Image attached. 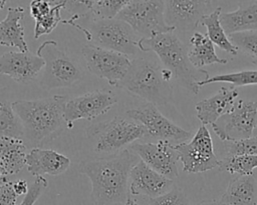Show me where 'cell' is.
I'll return each mask as SVG.
<instances>
[{
    "mask_svg": "<svg viewBox=\"0 0 257 205\" xmlns=\"http://www.w3.org/2000/svg\"><path fill=\"white\" fill-rule=\"evenodd\" d=\"M13 188L18 196L25 195L29 189L28 183L25 180H18L16 182H13Z\"/></svg>",
    "mask_w": 257,
    "mask_h": 205,
    "instance_id": "8d00e7d4",
    "label": "cell"
},
{
    "mask_svg": "<svg viewBox=\"0 0 257 205\" xmlns=\"http://www.w3.org/2000/svg\"><path fill=\"white\" fill-rule=\"evenodd\" d=\"M124 205H139V204H138V202H137L134 198H132L131 196H128V198L126 199Z\"/></svg>",
    "mask_w": 257,
    "mask_h": 205,
    "instance_id": "f35d334b",
    "label": "cell"
},
{
    "mask_svg": "<svg viewBox=\"0 0 257 205\" xmlns=\"http://www.w3.org/2000/svg\"><path fill=\"white\" fill-rule=\"evenodd\" d=\"M172 72L159 64L146 59L137 58L131 63L125 76L116 87L153 103L156 106L166 105L173 96Z\"/></svg>",
    "mask_w": 257,
    "mask_h": 205,
    "instance_id": "277c9868",
    "label": "cell"
},
{
    "mask_svg": "<svg viewBox=\"0 0 257 205\" xmlns=\"http://www.w3.org/2000/svg\"><path fill=\"white\" fill-rule=\"evenodd\" d=\"M44 60V71L40 85L49 90L54 88L71 87L78 83L82 77V71L77 63L58 49L53 40L43 42L36 52Z\"/></svg>",
    "mask_w": 257,
    "mask_h": 205,
    "instance_id": "52a82bcc",
    "label": "cell"
},
{
    "mask_svg": "<svg viewBox=\"0 0 257 205\" xmlns=\"http://www.w3.org/2000/svg\"><path fill=\"white\" fill-rule=\"evenodd\" d=\"M3 137L23 140V128L12 103L0 92V138Z\"/></svg>",
    "mask_w": 257,
    "mask_h": 205,
    "instance_id": "4316f807",
    "label": "cell"
},
{
    "mask_svg": "<svg viewBox=\"0 0 257 205\" xmlns=\"http://www.w3.org/2000/svg\"><path fill=\"white\" fill-rule=\"evenodd\" d=\"M188 57L191 63L198 69L206 65L226 64L227 60L217 55L214 43L207 35L195 32L189 41Z\"/></svg>",
    "mask_w": 257,
    "mask_h": 205,
    "instance_id": "d4e9b609",
    "label": "cell"
},
{
    "mask_svg": "<svg viewBox=\"0 0 257 205\" xmlns=\"http://www.w3.org/2000/svg\"><path fill=\"white\" fill-rule=\"evenodd\" d=\"M212 128L221 141H238L252 137L257 128V102L238 100Z\"/></svg>",
    "mask_w": 257,
    "mask_h": 205,
    "instance_id": "9c48e42d",
    "label": "cell"
},
{
    "mask_svg": "<svg viewBox=\"0 0 257 205\" xmlns=\"http://www.w3.org/2000/svg\"><path fill=\"white\" fill-rule=\"evenodd\" d=\"M221 200L228 205H257V178L253 174L232 178Z\"/></svg>",
    "mask_w": 257,
    "mask_h": 205,
    "instance_id": "603a6c76",
    "label": "cell"
},
{
    "mask_svg": "<svg viewBox=\"0 0 257 205\" xmlns=\"http://www.w3.org/2000/svg\"><path fill=\"white\" fill-rule=\"evenodd\" d=\"M146 135L147 130L141 123L121 116H114L109 121L90 125L86 129V136L94 142V150L108 155L122 151Z\"/></svg>",
    "mask_w": 257,
    "mask_h": 205,
    "instance_id": "8992f818",
    "label": "cell"
},
{
    "mask_svg": "<svg viewBox=\"0 0 257 205\" xmlns=\"http://www.w3.org/2000/svg\"><path fill=\"white\" fill-rule=\"evenodd\" d=\"M26 145L22 139L0 138V181L17 174L26 165Z\"/></svg>",
    "mask_w": 257,
    "mask_h": 205,
    "instance_id": "44dd1931",
    "label": "cell"
},
{
    "mask_svg": "<svg viewBox=\"0 0 257 205\" xmlns=\"http://www.w3.org/2000/svg\"><path fill=\"white\" fill-rule=\"evenodd\" d=\"M219 151L226 156L248 154L257 156V137H250L238 141H222Z\"/></svg>",
    "mask_w": 257,
    "mask_h": 205,
    "instance_id": "f546056e",
    "label": "cell"
},
{
    "mask_svg": "<svg viewBox=\"0 0 257 205\" xmlns=\"http://www.w3.org/2000/svg\"><path fill=\"white\" fill-rule=\"evenodd\" d=\"M141 38L176 31L165 19V0H132L117 15Z\"/></svg>",
    "mask_w": 257,
    "mask_h": 205,
    "instance_id": "ba28073f",
    "label": "cell"
},
{
    "mask_svg": "<svg viewBox=\"0 0 257 205\" xmlns=\"http://www.w3.org/2000/svg\"><path fill=\"white\" fill-rule=\"evenodd\" d=\"M17 197L13 182L6 180L0 183V205H17Z\"/></svg>",
    "mask_w": 257,
    "mask_h": 205,
    "instance_id": "d590c367",
    "label": "cell"
},
{
    "mask_svg": "<svg viewBox=\"0 0 257 205\" xmlns=\"http://www.w3.org/2000/svg\"><path fill=\"white\" fill-rule=\"evenodd\" d=\"M6 1H7V0H0V11L4 8V6H5V4H6Z\"/></svg>",
    "mask_w": 257,
    "mask_h": 205,
    "instance_id": "ab89813d",
    "label": "cell"
},
{
    "mask_svg": "<svg viewBox=\"0 0 257 205\" xmlns=\"http://www.w3.org/2000/svg\"><path fill=\"white\" fill-rule=\"evenodd\" d=\"M252 63H253L254 65H256V66H257V60H253V61H252Z\"/></svg>",
    "mask_w": 257,
    "mask_h": 205,
    "instance_id": "60d3db41",
    "label": "cell"
},
{
    "mask_svg": "<svg viewBox=\"0 0 257 205\" xmlns=\"http://www.w3.org/2000/svg\"><path fill=\"white\" fill-rule=\"evenodd\" d=\"M26 166L28 172L35 177L45 174L56 176L68 169L70 160L54 150L34 147L26 154Z\"/></svg>",
    "mask_w": 257,
    "mask_h": 205,
    "instance_id": "ac0fdd59",
    "label": "cell"
},
{
    "mask_svg": "<svg viewBox=\"0 0 257 205\" xmlns=\"http://www.w3.org/2000/svg\"><path fill=\"white\" fill-rule=\"evenodd\" d=\"M130 119L141 123L147 130V134L157 138L158 140H166L173 144V142L182 143L191 138V132L181 128L167 117H165L158 109V107L147 102L146 104L126 111Z\"/></svg>",
    "mask_w": 257,
    "mask_h": 205,
    "instance_id": "7c38bea8",
    "label": "cell"
},
{
    "mask_svg": "<svg viewBox=\"0 0 257 205\" xmlns=\"http://www.w3.org/2000/svg\"><path fill=\"white\" fill-rule=\"evenodd\" d=\"M65 102L63 95L14 101L12 106L22 124L23 141L34 148L56 139L67 127L63 116Z\"/></svg>",
    "mask_w": 257,
    "mask_h": 205,
    "instance_id": "7a4b0ae2",
    "label": "cell"
},
{
    "mask_svg": "<svg viewBox=\"0 0 257 205\" xmlns=\"http://www.w3.org/2000/svg\"><path fill=\"white\" fill-rule=\"evenodd\" d=\"M74 27L80 29L87 40L97 47L125 55H134L140 50L138 46L140 38L137 33L128 24L117 18L104 19L92 16L86 27L79 25H74Z\"/></svg>",
    "mask_w": 257,
    "mask_h": 205,
    "instance_id": "5b68a950",
    "label": "cell"
},
{
    "mask_svg": "<svg viewBox=\"0 0 257 205\" xmlns=\"http://www.w3.org/2000/svg\"><path fill=\"white\" fill-rule=\"evenodd\" d=\"M210 6L211 0H165V19L175 30L190 32L198 27Z\"/></svg>",
    "mask_w": 257,
    "mask_h": 205,
    "instance_id": "9a60e30c",
    "label": "cell"
},
{
    "mask_svg": "<svg viewBox=\"0 0 257 205\" xmlns=\"http://www.w3.org/2000/svg\"><path fill=\"white\" fill-rule=\"evenodd\" d=\"M140 160L131 149H123L108 157L81 161L77 169L90 181L93 204L125 203L130 196V173Z\"/></svg>",
    "mask_w": 257,
    "mask_h": 205,
    "instance_id": "6da1fadb",
    "label": "cell"
},
{
    "mask_svg": "<svg viewBox=\"0 0 257 205\" xmlns=\"http://www.w3.org/2000/svg\"><path fill=\"white\" fill-rule=\"evenodd\" d=\"M220 22L227 35L257 29V0L239 4L234 11L221 13Z\"/></svg>",
    "mask_w": 257,
    "mask_h": 205,
    "instance_id": "cb8c5ba5",
    "label": "cell"
},
{
    "mask_svg": "<svg viewBox=\"0 0 257 205\" xmlns=\"http://www.w3.org/2000/svg\"><path fill=\"white\" fill-rule=\"evenodd\" d=\"M66 0H32L30 14L35 21L34 38L49 34L59 22H62L60 11L65 9Z\"/></svg>",
    "mask_w": 257,
    "mask_h": 205,
    "instance_id": "d6986e66",
    "label": "cell"
},
{
    "mask_svg": "<svg viewBox=\"0 0 257 205\" xmlns=\"http://www.w3.org/2000/svg\"><path fill=\"white\" fill-rule=\"evenodd\" d=\"M230 41L241 51L257 60V29L246 30L228 35Z\"/></svg>",
    "mask_w": 257,
    "mask_h": 205,
    "instance_id": "4dcf8cb0",
    "label": "cell"
},
{
    "mask_svg": "<svg viewBox=\"0 0 257 205\" xmlns=\"http://www.w3.org/2000/svg\"><path fill=\"white\" fill-rule=\"evenodd\" d=\"M95 0H66L65 9L72 15L69 20L62 21L63 23L70 24L75 22L77 19L85 18L91 14Z\"/></svg>",
    "mask_w": 257,
    "mask_h": 205,
    "instance_id": "d6a6232c",
    "label": "cell"
},
{
    "mask_svg": "<svg viewBox=\"0 0 257 205\" xmlns=\"http://www.w3.org/2000/svg\"><path fill=\"white\" fill-rule=\"evenodd\" d=\"M130 149L163 176L172 180L178 177L179 156L171 142L159 140L157 143H133Z\"/></svg>",
    "mask_w": 257,
    "mask_h": 205,
    "instance_id": "5bb4252c",
    "label": "cell"
},
{
    "mask_svg": "<svg viewBox=\"0 0 257 205\" xmlns=\"http://www.w3.org/2000/svg\"><path fill=\"white\" fill-rule=\"evenodd\" d=\"M87 69L100 79H105L109 85L115 86L125 76L132 61L127 55L97 47L92 44L81 48Z\"/></svg>",
    "mask_w": 257,
    "mask_h": 205,
    "instance_id": "8fae6325",
    "label": "cell"
},
{
    "mask_svg": "<svg viewBox=\"0 0 257 205\" xmlns=\"http://www.w3.org/2000/svg\"><path fill=\"white\" fill-rule=\"evenodd\" d=\"M221 13H222V9L221 7H218L213 12L203 16L201 20V24L206 27L207 36L214 43V45H217L221 50L229 54L236 55L238 53V48L230 41L228 35L226 34L225 30L221 25V22H220Z\"/></svg>",
    "mask_w": 257,
    "mask_h": 205,
    "instance_id": "484cf974",
    "label": "cell"
},
{
    "mask_svg": "<svg viewBox=\"0 0 257 205\" xmlns=\"http://www.w3.org/2000/svg\"><path fill=\"white\" fill-rule=\"evenodd\" d=\"M131 1L132 0H95L91 15L95 18H115Z\"/></svg>",
    "mask_w": 257,
    "mask_h": 205,
    "instance_id": "1f68e13d",
    "label": "cell"
},
{
    "mask_svg": "<svg viewBox=\"0 0 257 205\" xmlns=\"http://www.w3.org/2000/svg\"><path fill=\"white\" fill-rule=\"evenodd\" d=\"M174 187V181L158 173L140 160L131 170L128 190L132 195H143L151 199L169 192Z\"/></svg>",
    "mask_w": 257,
    "mask_h": 205,
    "instance_id": "2e32d148",
    "label": "cell"
},
{
    "mask_svg": "<svg viewBox=\"0 0 257 205\" xmlns=\"http://www.w3.org/2000/svg\"><path fill=\"white\" fill-rule=\"evenodd\" d=\"M238 94L235 87H221L216 94L196 104L198 119L204 125L214 124L233 106Z\"/></svg>",
    "mask_w": 257,
    "mask_h": 205,
    "instance_id": "ffe728a7",
    "label": "cell"
},
{
    "mask_svg": "<svg viewBox=\"0 0 257 205\" xmlns=\"http://www.w3.org/2000/svg\"><path fill=\"white\" fill-rule=\"evenodd\" d=\"M47 180L43 176H38L29 186L27 193L19 205H34V203L41 196L42 192L47 188Z\"/></svg>",
    "mask_w": 257,
    "mask_h": 205,
    "instance_id": "e575fe53",
    "label": "cell"
},
{
    "mask_svg": "<svg viewBox=\"0 0 257 205\" xmlns=\"http://www.w3.org/2000/svg\"><path fill=\"white\" fill-rule=\"evenodd\" d=\"M6 181V180H5ZM2 182H4V181H0V183H2Z\"/></svg>",
    "mask_w": 257,
    "mask_h": 205,
    "instance_id": "b9f144b4",
    "label": "cell"
},
{
    "mask_svg": "<svg viewBox=\"0 0 257 205\" xmlns=\"http://www.w3.org/2000/svg\"><path fill=\"white\" fill-rule=\"evenodd\" d=\"M44 67V60L30 51H9L0 56V73L19 83L34 80Z\"/></svg>",
    "mask_w": 257,
    "mask_h": 205,
    "instance_id": "e0dca14e",
    "label": "cell"
},
{
    "mask_svg": "<svg viewBox=\"0 0 257 205\" xmlns=\"http://www.w3.org/2000/svg\"><path fill=\"white\" fill-rule=\"evenodd\" d=\"M149 205H190V203L180 188L173 187L169 192L151 199Z\"/></svg>",
    "mask_w": 257,
    "mask_h": 205,
    "instance_id": "836d02e7",
    "label": "cell"
},
{
    "mask_svg": "<svg viewBox=\"0 0 257 205\" xmlns=\"http://www.w3.org/2000/svg\"><path fill=\"white\" fill-rule=\"evenodd\" d=\"M174 147L187 173H202L219 166L210 132L204 124L198 128L191 141L174 144Z\"/></svg>",
    "mask_w": 257,
    "mask_h": 205,
    "instance_id": "30bf717a",
    "label": "cell"
},
{
    "mask_svg": "<svg viewBox=\"0 0 257 205\" xmlns=\"http://www.w3.org/2000/svg\"><path fill=\"white\" fill-rule=\"evenodd\" d=\"M24 8H8L6 17L0 21V45L16 47L19 51H29L24 39Z\"/></svg>",
    "mask_w": 257,
    "mask_h": 205,
    "instance_id": "7402d4cb",
    "label": "cell"
},
{
    "mask_svg": "<svg viewBox=\"0 0 257 205\" xmlns=\"http://www.w3.org/2000/svg\"><path fill=\"white\" fill-rule=\"evenodd\" d=\"M218 168L230 174L252 175L253 170L257 168V156L248 154L226 156L219 160Z\"/></svg>",
    "mask_w": 257,
    "mask_h": 205,
    "instance_id": "83f0119b",
    "label": "cell"
},
{
    "mask_svg": "<svg viewBox=\"0 0 257 205\" xmlns=\"http://www.w3.org/2000/svg\"><path fill=\"white\" fill-rule=\"evenodd\" d=\"M216 82L230 83L235 87L255 85L257 84V70H243L234 73H225L209 76L207 79L199 82L198 85L199 87H202L204 85Z\"/></svg>",
    "mask_w": 257,
    "mask_h": 205,
    "instance_id": "f1b7e54d",
    "label": "cell"
},
{
    "mask_svg": "<svg viewBox=\"0 0 257 205\" xmlns=\"http://www.w3.org/2000/svg\"><path fill=\"white\" fill-rule=\"evenodd\" d=\"M198 205H228V204H226L224 201L219 199V200H206V201H202Z\"/></svg>",
    "mask_w": 257,
    "mask_h": 205,
    "instance_id": "74e56055",
    "label": "cell"
},
{
    "mask_svg": "<svg viewBox=\"0 0 257 205\" xmlns=\"http://www.w3.org/2000/svg\"><path fill=\"white\" fill-rule=\"evenodd\" d=\"M175 32V31H174ZM161 33L150 38H140L141 51H153L157 54L165 68L169 69L180 85L193 94H198L199 82L207 79L206 70L196 68L188 57V48L174 33Z\"/></svg>",
    "mask_w": 257,
    "mask_h": 205,
    "instance_id": "3957f363",
    "label": "cell"
},
{
    "mask_svg": "<svg viewBox=\"0 0 257 205\" xmlns=\"http://www.w3.org/2000/svg\"><path fill=\"white\" fill-rule=\"evenodd\" d=\"M117 103L116 96L104 90L88 92L80 96L66 100L63 110L67 127L71 128L76 120H92L108 112Z\"/></svg>",
    "mask_w": 257,
    "mask_h": 205,
    "instance_id": "4fadbf2b",
    "label": "cell"
}]
</instances>
